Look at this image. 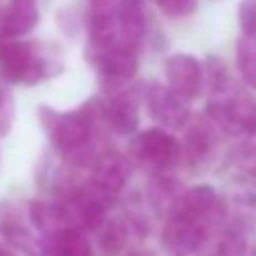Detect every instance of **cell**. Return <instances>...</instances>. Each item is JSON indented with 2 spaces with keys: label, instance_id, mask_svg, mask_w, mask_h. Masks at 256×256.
I'll return each mask as SVG.
<instances>
[{
  "label": "cell",
  "instance_id": "cell-20",
  "mask_svg": "<svg viewBox=\"0 0 256 256\" xmlns=\"http://www.w3.org/2000/svg\"><path fill=\"white\" fill-rule=\"evenodd\" d=\"M14 122V98L7 88L0 86V136H7Z\"/></svg>",
  "mask_w": 256,
  "mask_h": 256
},
{
  "label": "cell",
  "instance_id": "cell-8",
  "mask_svg": "<svg viewBox=\"0 0 256 256\" xmlns=\"http://www.w3.org/2000/svg\"><path fill=\"white\" fill-rule=\"evenodd\" d=\"M166 82L177 96H182L184 100H193L202 91L204 82V66L188 52H177L170 54L164 64Z\"/></svg>",
  "mask_w": 256,
  "mask_h": 256
},
{
  "label": "cell",
  "instance_id": "cell-19",
  "mask_svg": "<svg viewBox=\"0 0 256 256\" xmlns=\"http://www.w3.org/2000/svg\"><path fill=\"white\" fill-rule=\"evenodd\" d=\"M236 62L242 80L256 88V34H242L236 46Z\"/></svg>",
  "mask_w": 256,
  "mask_h": 256
},
{
  "label": "cell",
  "instance_id": "cell-4",
  "mask_svg": "<svg viewBox=\"0 0 256 256\" xmlns=\"http://www.w3.org/2000/svg\"><path fill=\"white\" fill-rule=\"evenodd\" d=\"M170 213H179V216L190 218V220L200 222L202 227H206L208 232L222 227V222L227 220V206H224L222 198L206 184L182 190V195L177 198V202L172 204V208L166 216H170Z\"/></svg>",
  "mask_w": 256,
  "mask_h": 256
},
{
  "label": "cell",
  "instance_id": "cell-12",
  "mask_svg": "<svg viewBox=\"0 0 256 256\" xmlns=\"http://www.w3.org/2000/svg\"><path fill=\"white\" fill-rule=\"evenodd\" d=\"M39 23L36 0H10V5L0 12V36L20 39L30 34Z\"/></svg>",
  "mask_w": 256,
  "mask_h": 256
},
{
  "label": "cell",
  "instance_id": "cell-15",
  "mask_svg": "<svg viewBox=\"0 0 256 256\" xmlns=\"http://www.w3.org/2000/svg\"><path fill=\"white\" fill-rule=\"evenodd\" d=\"M145 10L140 0H118V39L120 46L138 48L140 39L145 36Z\"/></svg>",
  "mask_w": 256,
  "mask_h": 256
},
{
  "label": "cell",
  "instance_id": "cell-6",
  "mask_svg": "<svg viewBox=\"0 0 256 256\" xmlns=\"http://www.w3.org/2000/svg\"><path fill=\"white\" fill-rule=\"evenodd\" d=\"M145 106L152 120L164 130H184L190 120L188 100L164 84H150L145 91Z\"/></svg>",
  "mask_w": 256,
  "mask_h": 256
},
{
  "label": "cell",
  "instance_id": "cell-9",
  "mask_svg": "<svg viewBox=\"0 0 256 256\" xmlns=\"http://www.w3.org/2000/svg\"><path fill=\"white\" fill-rule=\"evenodd\" d=\"M208 229L202 227L200 222L190 220L179 213H170L164 220V229H161V242L166 250L174 252V254H188L204 245L208 238Z\"/></svg>",
  "mask_w": 256,
  "mask_h": 256
},
{
  "label": "cell",
  "instance_id": "cell-22",
  "mask_svg": "<svg viewBox=\"0 0 256 256\" xmlns=\"http://www.w3.org/2000/svg\"><path fill=\"white\" fill-rule=\"evenodd\" d=\"M238 25H240L242 34H256V0H240Z\"/></svg>",
  "mask_w": 256,
  "mask_h": 256
},
{
  "label": "cell",
  "instance_id": "cell-16",
  "mask_svg": "<svg viewBox=\"0 0 256 256\" xmlns=\"http://www.w3.org/2000/svg\"><path fill=\"white\" fill-rule=\"evenodd\" d=\"M0 236L5 238L7 242H12L14 247L25 250V252H32L36 247V238L25 227V222L20 220L16 208L10 206V204L0 206Z\"/></svg>",
  "mask_w": 256,
  "mask_h": 256
},
{
  "label": "cell",
  "instance_id": "cell-17",
  "mask_svg": "<svg viewBox=\"0 0 256 256\" xmlns=\"http://www.w3.org/2000/svg\"><path fill=\"white\" fill-rule=\"evenodd\" d=\"M213 127L216 125L208 127V125H200V122L188 127L184 140H182V159H186L190 166L206 159L213 148V132H211Z\"/></svg>",
  "mask_w": 256,
  "mask_h": 256
},
{
  "label": "cell",
  "instance_id": "cell-21",
  "mask_svg": "<svg viewBox=\"0 0 256 256\" xmlns=\"http://www.w3.org/2000/svg\"><path fill=\"white\" fill-rule=\"evenodd\" d=\"M154 2L168 16H188L198 10V0H154Z\"/></svg>",
  "mask_w": 256,
  "mask_h": 256
},
{
  "label": "cell",
  "instance_id": "cell-11",
  "mask_svg": "<svg viewBox=\"0 0 256 256\" xmlns=\"http://www.w3.org/2000/svg\"><path fill=\"white\" fill-rule=\"evenodd\" d=\"M148 236V224L136 216H125L116 218V220H106L102 227V252L106 256H116L120 252H125L132 242L143 240Z\"/></svg>",
  "mask_w": 256,
  "mask_h": 256
},
{
  "label": "cell",
  "instance_id": "cell-24",
  "mask_svg": "<svg viewBox=\"0 0 256 256\" xmlns=\"http://www.w3.org/2000/svg\"><path fill=\"white\" fill-rule=\"evenodd\" d=\"M127 256H152V254H148V252H130Z\"/></svg>",
  "mask_w": 256,
  "mask_h": 256
},
{
  "label": "cell",
  "instance_id": "cell-25",
  "mask_svg": "<svg viewBox=\"0 0 256 256\" xmlns=\"http://www.w3.org/2000/svg\"><path fill=\"white\" fill-rule=\"evenodd\" d=\"M250 256H256V247H254V252H252V254Z\"/></svg>",
  "mask_w": 256,
  "mask_h": 256
},
{
  "label": "cell",
  "instance_id": "cell-10",
  "mask_svg": "<svg viewBox=\"0 0 256 256\" xmlns=\"http://www.w3.org/2000/svg\"><path fill=\"white\" fill-rule=\"evenodd\" d=\"M102 118L106 127L118 136H130L138 130V102H136L134 91H120L114 93L109 100L102 104Z\"/></svg>",
  "mask_w": 256,
  "mask_h": 256
},
{
  "label": "cell",
  "instance_id": "cell-5",
  "mask_svg": "<svg viewBox=\"0 0 256 256\" xmlns=\"http://www.w3.org/2000/svg\"><path fill=\"white\" fill-rule=\"evenodd\" d=\"M213 125L229 134H256V98L236 93L229 98H218L206 106Z\"/></svg>",
  "mask_w": 256,
  "mask_h": 256
},
{
  "label": "cell",
  "instance_id": "cell-18",
  "mask_svg": "<svg viewBox=\"0 0 256 256\" xmlns=\"http://www.w3.org/2000/svg\"><path fill=\"white\" fill-rule=\"evenodd\" d=\"M211 256H247V236L242 227H222L211 245Z\"/></svg>",
  "mask_w": 256,
  "mask_h": 256
},
{
  "label": "cell",
  "instance_id": "cell-27",
  "mask_svg": "<svg viewBox=\"0 0 256 256\" xmlns=\"http://www.w3.org/2000/svg\"><path fill=\"white\" fill-rule=\"evenodd\" d=\"M39 256H44V254H39Z\"/></svg>",
  "mask_w": 256,
  "mask_h": 256
},
{
  "label": "cell",
  "instance_id": "cell-23",
  "mask_svg": "<svg viewBox=\"0 0 256 256\" xmlns=\"http://www.w3.org/2000/svg\"><path fill=\"white\" fill-rule=\"evenodd\" d=\"M0 256H14V254H12V252L7 250V247L2 245V242H0Z\"/></svg>",
  "mask_w": 256,
  "mask_h": 256
},
{
  "label": "cell",
  "instance_id": "cell-3",
  "mask_svg": "<svg viewBox=\"0 0 256 256\" xmlns=\"http://www.w3.org/2000/svg\"><path fill=\"white\" fill-rule=\"evenodd\" d=\"M132 154L143 168L156 174H166L182 161V143L164 127H152L134 138Z\"/></svg>",
  "mask_w": 256,
  "mask_h": 256
},
{
  "label": "cell",
  "instance_id": "cell-13",
  "mask_svg": "<svg viewBox=\"0 0 256 256\" xmlns=\"http://www.w3.org/2000/svg\"><path fill=\"white\" fill-rule=\"evenodd\" d=\"M44 256H93L86 234L78 227H62L54 234L41 238Z\"/></svg>",
  "mask_w": 256,
  "mask_h": 256
},
{
  "label": "cell",
  "instance_id": "cell-7",
  "mask_svg": "<svg viewBox=\"0 0 256 256\" xmlns=\"http://www.w3.org/2000/svg\"><path fill=\"white\" fill-rule=\"evenodd\" d=\"M88 62L109 84H125L138 70V50L125 46L112 48H93L88 46Z\"/></svg>",
  "mask_w": 256,
  "mask_h": 256
},
{
  "label": "cell",
  "instance_id": "cell-1",
  "mask_svg": "<svg viewBox=\"0 0 256 256\" xmlns=\"http://www.w3.org/2000/svg\"><path fill=\"white\" fill-rule=\"evenodd\" d=\"M98 116H102V104H86L75 112H57L39 106V120L52 148L72 164H86L91 159L93 127Z\"/></svg>",
  "mask_w": 256,
  "mask_h": 256
},
{
  "label": "cell",
  "instance_id": "cell-26",
  "mask_svg": "<svg viewBox=\"0 0 256 256\" xmlns=\"http://www.w3.org/2000/svg\"><path fill=\"white\" fill-rule=\"evenodd\" d=\"M177 256H184V254H177Z\"/></svg>",
  "mask_w": 256,
  "mask_h": 256
},
{
  "label": "cell",
  "instance_id": "cell-14",
  "mask_svg": "<svg viewBox=\"0 0 256 256\" xmlns=\"http://www.w3.org/2000/svg\"><path fill=\"white\" fill-rule=\"evenodd\" d=\"M91 184L106 195H118L127 184V166L118 154H104L93 159Z\"/></svg>",
  "mask_w": 256,
  "mask_h": 256
},
{
  "label": "cell",
  "instance_id": "cell-2",
  "mask_svg": "<svg viewBox=\"0 0 256 256\" xmlns=\"http://www.w3.org/2000/svg\"><path fill=\"white\" fill-rule=\"evenodd\" d=\"M62 66H54V57L41 46L20 39L0 36V80L7 84H39L52 78Z\"/></svg>",
  "mask_w": 256,
  "mask_h": 256
}]
</instances>
